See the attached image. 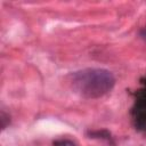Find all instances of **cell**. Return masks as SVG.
Masks as SVG:
<instances>
[{
  "mask_svg": "<svg viewBox=\"0 0 146 146\" xmlns=\"http://www.w3.org/2000/svg\"><path fill=\"white\" fill-rule=\"evenodd\" d=\"M75 94L87 99H96L108 94L115 86L113 73L106 68H83L68 75Z\"/></svg>",
  "mask_w": 146,
  "mask_h": 146,
  "instance_id": "cell-1",
  "label": "cell"
},
{
  "mask_svg": "<svg viewBox=\"0 0 146 146\" xmlns=\"http://www.w3.org/2000/svg\"><path fill=\"white\" fill-rule=\"evenodd\" d=\"M132 116L136 127L143 131H146V82H144V87L137 94Z\"/></svg>",
  "mask_w": 146,
  "mask_h": 146,
  "instance_id": "cell-2",
  "label": "cell"
},
{
  "mask_svg": "<svg viewBox=\"0 0 146 146\" xmlns=\"http://www.w3.org/2000/svg\"><path fill=\"white\" fill-rule=\"evenodd\" d=\"M54 146H76V145L70 139H59L54 143Z\"/></svg>",
  "mask_w": 146,
  "mask_h": 146,
  "instance_id": "cell-3",
  "label": "cell"
},
{
  "mask_svg": "<svg viewBox=\"0 0 146 146\" xmlns=\"http://www.w3.org/2000/svg\"><path fill=\"white\" fill-rule=\"evenodd\" d=\"M140 36H141V39L146 42V24H145V26L140 30Z\"/></svg>",
  "mask_w": 146,
  "mask_h": 146,
  "instance_id": "cell-4",
  "label": "cell"
}]
</instances>
